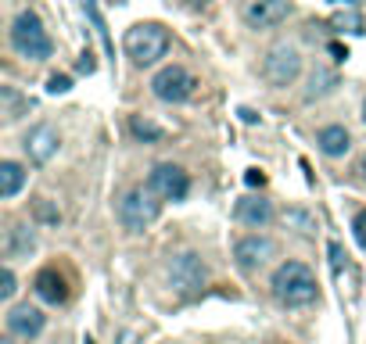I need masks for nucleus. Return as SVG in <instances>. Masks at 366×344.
<instances>
[{"label":"nucleus","instance_id":"nucleus-24","mask_svg":"<svg viewBox=\"0 0 366 344\" xmlns=\"http://www.w3.org/2000/svg\"><path fill=\"white\" fill-rule=\"evenodd\" d=\"M47 90H50V93H69V90H72V79H69V76H58V72H55V76L47 79Z\"/></svg>","mask_w":366,"mask_h":344},{"label":"nucleus","instance_id":"nucleus-2","mask_svg":"<svg viewBox=\"0 0 366 344\" xmlns=\"http://www.w3.org/2000/svg\"><path fill=\"white\" fill-rule=\"evenodd\" d=\"M126 54L133 57V65H154L159 57L169 54V33L159 25V22H140L126 33Z\"/></svg>","mask_w":366,"mask_h":344},{"label":"nucleus","instance_id":"nucleus-27","mask_svg":"<svg viewBox=\"0 0 366 344\" xmlns=\"http://www.w3.org/2000/svg\"><path fill=\"white\" fill-rule=\"evenodd\" d=\"M244 183H248V187H266V172H263V168H248V172H244Z\"/></svg>","mask_w":366,"mask_h":344},{"label":"nucleus","instance_id":"nucleus-15","mask_svg":"<svg viewBox=\"0 0 366 344\" xmlns=\"http://www.w3.org/2000/svg\"><path fill=\"white\" fill-rule=\"evenodd\" d=\"M25 187V168L18 161H0V197L11 201Z\"/></svg>","mask_w":366,"mask_h":344},{"label":"nucleus","instance_id":"nucleus-4","mask_svg":"<svg viewBox=\"0 0 366 344\" xmlns=\"http://www.w3.org/2000/svg\"><path fill=\"white\" fill-rule=\"evenodd\" d=\"M11 47L22 57H29V62H43V57H50V50H55V43H50L40 15H33V11H22L11 22Z\"/></svg>","mask_w":366,"mask_h":344},{"label":"nucleus","instance_id":"nucleus-6","mask_svg":"<svg viewBox=\"0 0 366 344\" xmlns=\"http://www.w3.org/2000/svg\"><path fill=\"white\" fill-rule=\"evenodd\" d=\"M166 276H169V287H173L176 294L194 298L201 287H205V262H201L194 251H183V255H176V258L169 262Z\"/></svg>","mask_w":366,"mask_h":344},{"label":"nucleus","instance_id":"nucleus-28","mask_svg":"<svg viewBox=\"0 0 366 344\" xmlns=\"http://www.w3.org/2000/svg\"><path fill=\"white\" fill-rule=\"evenodd\" d=\"M36 215H40L43 222H58V212H55V208H50L47 201H40V205H36Z\"/></svg>","mask_w":366,"mask_h":344},{"label":"nucleus","instance_id":"nucleus-13","mask_svg":"<svg viewBox=\"0 0 366 344\" xmlns=\"http://www.w3.org/2000/svg\"><path fill=\"white\" fill-rule=\"evenodd\" d=\"M8 330L15 333V337H40V330H43V312L40 309H33V305H15L11 312H8Z\"/></svg>","mask_w":366,"mask_h":344},{"label":"nucleus","instance_id":"nucleus-20","mask_svg":"<svg viewBox=\"0 0 366 344\" xmlns=\"http://www.w3.org/2000/svg\"><path fill=\"white\" fill-rule=\"evenodd\" d=\"M83 8H86V15H90V22H93V29H97V36H101V43H104V50H108L112 62H115V43H112L108 25H104V18H101V11H97V0H83Z\"/></svg>","mask_w":366,"mask_h":344},{"label":"nucleus","instance_id":"nucleus-14","mask_svg":"<svg viewBox=\"0 0 366 344\" xmlns=\"http://www.w3.org/2000/svg\"><path fill=\"white\" fill-rule=\"evenodd\" d=\"M234 219L244 226H266L273 219V205L266 197H241L234 208Z\"/></svg>","mask_w":366,"mask_h":344},{"label":"nucleus","instance_id":"nucleus-16","mask_svg":"<svg viewBox=\"0 0 366 344\" xmlns=\"http://www.w3.org/2000/svg\"><path fill=\"white\" fill-rule=\"evenodd\" d=\"M316 144H320V151H324L327 158H341L352 140H348V130H345V126H327V130H320Z\"/></svg>","mask_w":366,"mask_h":344},{"label":"nucleus","instance_id":"nucleus-32","mask_svg":"<svg viewBox=\"0 0 366 344\" xmlns=\"http://www.w3.org/2000/svg\"><path fill=\"white\" fill-rule=\"evenodd\" d=\"M362 172H366V158H362Z\"/></svg>","mask_w":366,"mask_h":344},{"label":"nucleus","instance_id":"nucleus-19","mask_svg":"<svg viewBox=\"0 0 366 344\" xmlns=\"http://www.w3.org/2000/svg\"><path fill=\"white\" fill-rule=\"evenodd\" d=\"M331 29H338V33H366V18L355 8H345V11L331 15Z\"/></svg>","mask_w":366,"mask_h":344},{"label":"nucleus","instance_id":"nucleus-17","mask_svg":"<svg viewBox=\"0 0 366 344\" xmlns=\"http://www.w3.org/2000/svg\"><path fill=\"white\" fill-rule=\"evenodd\" d=\"M33 248H36L33 229H25V226H11V229H8V241H4V251H8V258H25Z\"/></svg>","mask_w":366,"mask_h":344},{"label":"nucleus","instance_id":"nucleus-5","mask_svg":"<svg viewBox=\"0 0 366 344\" xmlns=\"http://www.w3.org/2000/svg\"><path fill=\"white\" fill-rule=\"evenodd\" d=\"M298 72H302V54H298L291 43H277V47L266 50V57H263V76H266L270 86L284 90V86H291V83L298 79Z\"/></svg>","mask_w":366,"mask_h":344},{"label":"nucleus","instance_id":"nucleus-26","mask_svg":"<svg viewBox=\"0 0 366 344\" xmlns=\"http://www.w3.org/2000/svg\"><path fill=\"white\" fill-rule=\"evenodd\" d=\"M76 69H79L83 76H93V72H97V62H93V54H90V50H83V54H79Z\"/></svg>","mask_w":366,"mask_h":344},{"label":"nucleus","instance_id":"nucleus-7","mask_svg":"<svg viewBox=\"0 0 366 344\" xmlns=\"http://www.w3.org/2000/svg\"><path fill=\"white\" fill-rule=\"evenodd\" d=\"M194 86H198V79H194L183 65H166L159 76L151 79L154 97L166 101V104H183V101H190V97H194Z\"/></svg>","mask_w":366,"mask_h":344},{"label":"nucleus","instance_id":"nucleus-31","mask_svg":"<svg viewBox=\"0 0 366 344\" xmlns=\"http://www.w3.org/2000/svg\"><path fill=\"white\" fill-rule=\"evenodd\" d=\"M362 122H366V104H362Z\"/></svg>","mask_w":366,"mask_h":344},{"label":"nucleus","instance_id":"nucleus-1","mask_svg":"<svg viewBox=\"0 0 366 344\" xmlns=\"http://www.w3.org/2000/svg\"><path fill=\"white\" fill-rule=\"evenodd\" d=\"M270 287H273L277 302L294 305V309L316 302V291H320V287H316V276H312V269H309L305 262H284V265H277Z\"/></svg>","mask_w":366,"mask_h":344},{"label":"nucleus","instance_id":"nucleus-25","mask_svg":"<svg viewBox=\"0 0 366 344\" xmlns=\"http://www.w3.org/2000/svg\"><path fill=\"white\" fill-rule=\"evenodd\" d=\"M352 229H355V241H359V248H366V208H362V212H355V219H352Z\"/></svg>","mask_w":366,"mask_h":344},{"label":"nucleus","instance_id":"nucleus-22","mask_svg":"<svg viewBox=\"0 0 366 344\" xmlns=\"http://www.w3.org/2000/svg\"><path fill=\"white\" fill-rule=\"evenodd\" d=\"M0 101H4V115H8V122H15L18 115H22V108H33V101H22L11 86H4L0 90Z\"/></svg>","mask_w":366,"mask_h":344},{"label":"nucleus","instance_id":"nucleus-8","mask_svg":"<svg viewBox=\"0 0 366 344\" xmlns=\"http://www.w3.org/2000/svg\"><path fill=\"white\" fill-rule=\"evenodd\" d=\"M147 187L159 194L162 201H183L187 194H190V176L180 168V165H169V161H162V165H154L151 168V176H147Z\"/></svg>","mask_w":366,"mask_h":344},{"label":"nucleus","instance_id":"nucleus-29","mask_svg":"<svg viewBox=\"0 0 366 344\" xmlns=\"http://www.w3.org/2000/svg\"><path fill=\"white\" fill-rule=\"evenodd\" d=\"M237 115H241V122H248V126H255L258 119H263V115H258V111H251V108H241Z\"/></svg>","mask_w":366,"mask_h":344},{"label":"nucleus","instance_id":"nucleus-30","mask_svg":"<svg viewBox=\"0 0 366 344\" xmlns=\"http://www.w3.org/2000/svg\"><path fill=\"white\" fill-rule=\"evenodd\" d=\"M331 54H334V62H345V57H348V47H341V43H331Z\"/></svg>","mask_w":366,"mask_h":344},{"label":"nucleus","instance_id":"nucleus-12","mask_svg":"<svg viewBox=\"0 0 366 344\" xmlns=\"http://www.w3.org/2000/svg\"><path fill=\"white\" fill-rule=\"evenodd\" d=\"M58 130L55 126H36V130H29V137H25V154L36 161V165H47L50 158L58 154Z\"/></svg>","mask_w":366,"mask_h":344},{"label":"nucleus","instance_id":"nucleus-3","mask_svg":"<svg viewBox=\"0 0 366 344\" xmlns=\"http://www.w3.org/2000/svg\"><path fill=\"white\" fill-rule=\"evenodd\" d=\"M159 201H162V197L154 194L151 187H133V190H126L122 201H119V222L130 229V234H144V229L159 219V212H162Z\"/></svg>","mask_w":366,"mask_h":344},{"label":"nucleus","instance_id":"nucleus-23","mask_svg":"<svg viewBox=\"0 0 366 344\" xmlns=\"http://www.w3.org/2000/svg\"><path fill=\"white\" fill-rule=\"evenodd\" d=\"M15 291H18V287H15V273H11V269L4 265V269H0V298L8 302V298H11Z\"/></svg>","mask_w":366,"mask_h":344},{"label":"nucleus","instance_id":"nucleus-9","mask_svg":"<svg viewBox=\"0 0 366 344\" xmlns=\"http://www.w3.org/2000/svg\"><path fill=\"white\" fill-rule=\"evenodd\" d=\"M287 0H241V15L251 29H273L287 18Z\"/></svg>","mask_w":366,"mask_h":344},{"label":"nucleus","instance_id":"nucleus-10","mask_svg":"<svg viewBox=\"0 0 366 344\" xmlns=\"http://www.w3.org/2000/svg\"><path fill=\"white\" fill-rule=\"evenodd\" d=\"M234 258H237L244 269H258V265H266L270 258H277V241L258 237V234L241 237V241L234 244Z\"/></svg>","mask_w":366,"mask_h":344},{"label":"nucleus","instance_id":"nucleus-18","mask_svg":"<svg viewBox=\"0 0 366 344\" xmlns=\"http://www.w3.org/2000/svg\"><path fill=\"white\" fill-rule=\"evenodd\" d=\"M130 130H133V137L144 140V144H159V140L166 137V130H162L159 122H151L147 115H133V119H130Z\"/></svg>","mask_w":366,"mask_h":344},{"label":"nucleus","instance_id":"nucleus-21","mask_svg":"<svg viewBox=\"0 0 366 344\" xmlns=\"http://www.w3.org/2000/svg\"><path fill=\"white\" fill-rule=\"evenodd\" d=\"M334 86H338L334 72H324V69H320V72L309 76V93H305V97H309V101H312V97H324V93H331Z\"/></svg>","mask_w":366,"mask_h":344},{"label":"nucleus","instance_id":"nucleus-33","mask_svg":"<svg viewBox=\"0 0 366 344\" xmlns=\"http://www.w3.org/2000/svg\"><path fill=\"white\" fill-rule=\"evenodd\" d=\"M0 344H11V340H0Z\"/></svg>","mask_w":366,"mask_h":344},{"label":"nucleus","instance_id":"nucleus-11","mask_svg":"<svg viewBox=\"0 0 366 344\" xmlns=\"http://www.w3.org/2000/svg\"><path fill=\"white\" fill-rule=\"evenodd\" d=\"M33 287H36L40 302H47V305H65V302H69V283H65V276H62L55 265L40 269L36 280H33Z\"/></svg>","mask_w":366,"mask_h":344}]
</instances>
